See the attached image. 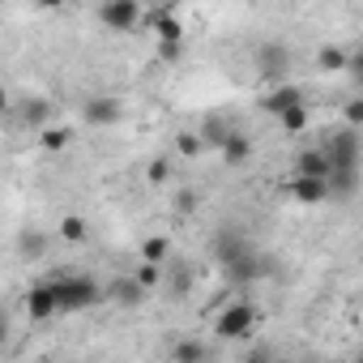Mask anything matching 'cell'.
<instances>
[{"label":"cell","mask_w":363,"mask_h":363,"mask_svg":"<svg viewBox=\"0 0 363 363\" xmlns=\"http://www.w3.org/2000/svg\"><path fill=\"white\" fill-rule=\"evenodd\" d=\"M171 171H175V154H158V158H150V167H145V179H150V184H167V179H171Z\"/></svg>","instance_id":"ac0fdd59"},{"label":"cell","mask_w":363,"mask_h":363,"mask_svg":"<svg viewBox=\"0 0 363 363\" xmlns=\"http://www.w3.org/2000/svg\"><path fill=\"white\" fill-rule=\"evenodd\" d=\"M201 150H206L201 133H179V137H175V158H197Z\"/></svg>","instance_id":"44dd1931"},{"label":"cell","mask_w":363,"mask_h":363,"mask_svg":"<svg viewBox=\"0 0 363 363\" xmlns=\"http://www.w3.org/2000/svg\"><path fill=\"white\" fill-rule=\"evenodd\" d=\"M295 103H303V90H299V86H291V82H286V86H274V90L261 99V107H265L274 120H278L286 107H295Z\"/></svg>","instance_id":"9c48e42d"},{"label":"cell","mask_w":363,"mask_h":363,"mask_svg":"<svg viewBox=\"0 0 363 363\" xmlns=\"http://www.w3.org/2000/svg\"><path fill=\"white\" fill-rule=\"evenodd\" d=\"M107 299H116V303H141L145 299V282L133 274V278H120V282H111L107 286Z\"/></svg>","instance_id":"7c38bea8"},{"label":"cell","mask_w":363,"mask_h":363,"mask_svg":"<svg viewBox=\"0 0 363 363\" xmlns=\"http://www.w3.org/2000/svg\"><path fill=\"white\" fill-rule=\"evenodd\" d=\"M342 124H363V94H354V99H346L342 103Z\"/></svg>","instance_id":"603a6c76"},{"label":"cell","mask_w":363,"mask_h":363,"mask_svg":"<svg viewBox=\"0 0 363 363\" xmlns=\"http://www.w3.org/2000/svg\"><path fill=\"white\" fill-rule=\"evenodd\" d=\"M295 171L299 175H333V158H329V150H303L295 158Z\"/></svg>","instance_id":"30bf717a"},{"label":"cell","mask_w":363,"mask_h":363,"mask_svg":"<svg viewBox=\"0 0 363 363\" xmlns=\"http://www.w3.org/2000/svg\"><path fill=\"white\" fill-rule=\"evenodd\" d=\"M316 65H320L325 73H346V69H350V52H342V48L325 43V48L316 52Z\"/></svg>","instance_id":"2e32d148"},{"label":"cell","mask_w":363,"mask_h":363,"mask_svg":"<svg viewBox=\"0 0 363 363\" xmlns=\"http://www.w3.org/2000/svg\"><path fill=\"white\" fill-rule=\"evenodd\" d=\"M56 295H60V312H86L94 308L99 299H107V291L90 278V274H65L56 282Z\"/></svg>","instance_id":"6da1fadb"},{"label":"cell","mask_w":363,"mask_h":363,"mask_svg":"<svg viewBox=\"0 0 363 363\" xmlns=\"http://www.w3.org/2000/svg\"><path fill=\"white\" fill-rule=\"evenodd\" d=\"M197 133H201L206 150H223V145H227V137H231V124H227V120H218V116H206Z\"/></svg>","instance_id":"4fadbf2b"},{"label":"cell","mask_w":363,"mask_h":363,"mask_svg":"<svg viewBox=\"0 0 363 363\" xmlns=\"http://www.w3.org/2000/svg\"><path fill=\"white\" fill-rule=\"evenodd\" d=\"M137 278H141V282H145V291H150V286L158 282V265H154V261H141V269H137Z\"/></svg>","instance_id":"d4e9b609"},{"label":"cell","mask_w":363,"mask_h":363,"mask_svg":"<svg viewBox=\"0 0 363 363\" xmlns=\"http://www.w3.org/2000/svg\"><path fill=\"white\" fill-rule=\"evenodd\" d=\"M359 128L354 124H346L342 133H333V141H329V158H333V167H359Z\"/></svg>","instance_id":"52a82bcc"},{"label":"cell","mask_w":363,"mask_h":363,"mask_svg":"<svg viewBox=\"0 0 363 363\" xmlns=\"http://www.w3.org/2000/svg\"><path fill=\"white\" fill-rule=\"evenodd\" d=\"M261 56H265V69H282V65H286V52H282V48H265Z\"/></svg>","instance_id":"cb8c5ba5"},{"label":"cell","mask_w":363,"mask_h":363,"mask_svg":"<svg viewBox=\"0 0 363 363\" xmlns=\"http://www.w3.org/2000/svg\"><path fill=\"white\" fill-rule=\"evenodd\" d=\"M86 235H90V227H86V218H82V214H65V218H60V240L82 244Z\"/></svg>","instance_id":"ffe728a7"},{"label":"cell","mask_w":363,"mask_h":363,"mask_svg":"<svg viewBox=\"0 0 363 363\" xmlns=\"http://www.w3.org/2000/svg\"><path fill=\"white\" fill-rule=\"evenodd\" d=\"M60 5H69V0H35V9H60Z\"/></svg>","instance_id":"83f0119b"},{"label":"cell","mask_w":363,"mask_h":363,"mask_svg":"<svg viewBox=\"0 0 363 363\" xmlns=\"http://www.w3.org/2000/svg\"><path fill=\"white\" fill-rule=\"evenodd\" d=\"M141 261H154V265H167L171 261V240L167 235H150V240H141V252H137Z\"/></svg>","instance_id":"e0dca14e"},{"label":"cell","mask_w":363,"mask_h":363,"mask_svg":"<svg viewBox=\"0 0 363 363\" xmlns=\"http://www.w3.org/2000/svg\"><path fill=\"white\" fill-rule=\"evenodd\" d=\"M22 120H26L30 128H48V120H52V107H48L43 99H30V103H22Z\"/></svg>","instance_id":"d6986e66"},{"label":"cell","mask_w":363,"mask_h":363,"mask_svg":"<svg viewBox=\"0 0 363 363\" xmlns=\"http://www.w3.org/2000/svg\"><path fill=\"white\" fill-rule=\"evenodd\" d=\"M39 145L48 150V154H60V150H69L73 145V128L69 124H48V128H39Z\"/></svg>","instance_id":"9a60e30c"},{"label":"cell","mask_w":363,"mask_h":363,"mask_svg":"<svg viewBox=\"0 0 363 363\" xmlns=\"http://www.w3.org/2000/svg\"><path fill=\"white\" fill-rule=\"evenodd\" d=\"M99 22L116 35H128L145 22V9L137 5V0H99Z\"/></svg>","instance_id":"3957f363"},{"label":"cell","mask_w":363,"mask_h":363,"mask_svg":"<svg viewBox=\"0 0 363 363\" xmlns=\"http://www.w3.org/2000/svg\"><path fill=\"white\" fill-rule=\"evenodd\" d=\"M158 52H162V60H175L179 56V43H158Z\"/></svg>","instance_id":"4316f807"},{"label":"cell","mask_w":363,"mask_h":363,"mask_svg":"<svg viewBox=\"0 0 363 363\" xmlns=\"http://www.w3.org/2000/svg\"><path fill=\"white\" fill-rule=\"evenodd\" d=\"M26 316H30V320H52V316H60L56 282H39V286L26 291Z\"/></svg>","instance_id":"277c9868"},{"label":"cell","mask_w":363,"mask_h":363,"mask_svg":"<svg viewBox=\"0 0 363 363\" xmlns=\"http://www.w3.org/2000/svg\"><path fill=\"white\" fill-rule=\"evenodd\" d=\"M120 116H124V107H120V99H111V94H94V99H86V107H82V120H86V124H99V128L120 124Z\"/></svg>","instance_id":"8992f818"},{"label":"cell","mask_w":363,"mask_h":363,"mask_svg":"<svg viewBox=\"0 0 363 363\" xmlns=\"http://www.w3.org/2000/svg\"><path fill=\"white\" fill-rule=\"evenodd\" d=\"M329 193H333L329 175H299V171H295V179H291V197H295L299 206H320Z\"/></svg>","instance_id":"5b68a950"},{"label":"cell","mask_w":363,"mask_h":363,"mask_svg":"<svg viewBox=\"0 0 363 363\" xmlns=\"http://www.w3.org/2000/svg\"><path fill=\"white\" fill-rule=\"evenodd\" d=\"M197 359H206V346L201 342H179V346H171V363H197Z\"/></svg>","instance_id":"7402d4cb"},{"label":"cell","mask_w":363,"mask_h":363,"mask_svg":"<svg viewBox=\"0 0 363 363\" xmlns=\"http://www.w3.org/2000/svg\"><path fill=\"white\" fill-rule=\"evenodd\" d=\"M359 86H363V52H350V69H346Z\"/></svg>","instance_id":"484cf974"},{"label":"cell","mask_w":363,"mask_h":363,"mask_svg":"<svg viewBox=\"0 0 363 363\" xmlns=\"http://www.w3.org/2000/svg\"><path fill=\"white\" fill-rule=\"evenodd\" d=\"M218 154H223V162H227V167H244V162L252 158V141H248L244 133H235V128H231V137H227V145H223Z\"/></svg>","instance_id":"8fae6325"},{"label":"cell","mask_w":363,"mask_h":363,"mask_svg":"<svg viewBox=\"0 0 363 363\" xmlns=\"http://www.w3.org/2000/svg\"><path fill=\"white\" fill-rule=\"evenodd\" d=\"M141 26H150V30L158 35V43H179V39H184V26H179V18H175L171 9L145 13V22H141Z\"/></svg>","instance_id":"ba28073f"},{"label":"cell","mask_w":363,"mask_h":363,"mask_svg":"<svg viewBox=\"0 0 363 363\" xmlns=\"http://www.w3.org/2000/svg\"><path fill=\"white\" fill-rule=\"evenodd\" d=\"M257 329V308L248 303V299H231L218 316H214V333L223 337V342H240V337H248Z\"/></svg>","instance_id":"7a4b0ae2"},{"label":"cell","mask_w":363,"mask_h":363,"mask_svg":"<svg viewBox=\"0 0 363 363\" xmlns=\"http://www.w3.org/2000/svg\"><path fill=\"white\" fill-rule=\"evenodd\" d=\"M278 124H282V133H291V137H295V133H303V128L312 124V107H308V99H303V103H295V107H286V111L278 116Z\"/></svg>","instance_id":"5bb4252c"}]
</instances>
